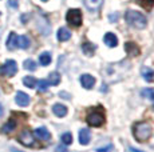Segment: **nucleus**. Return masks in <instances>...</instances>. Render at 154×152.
Wrapping results in <instances>:
<instances>
[{
  "label": "nucleus",
  "instance_id": "nucleus-10",
  "mask_svg": "<svg viewBox=\"0 0 154 152\" xmlns=\"http://www.w3.org/2000/svg\"><path fill=\"white\" fill-rule=\"evenodd\" d=\"M103 42H105V44L107 47L114 48V47L118 45V37H117V35H114L112 32H107V34L103 36Z\"/></svg>",
  "mask_w": 154,
  "mask_h": 152
},
{
  "label": "nucleus",
  "instance_id": "nucleus-12",
  "mask_svg": "<svg viewBox=\"0 0 154 152\" xmlns=\"http://www.w3.org/2000/svg\"><path fill=\"white\" fill-rule=\"evenodd\" d=\"M85 5L90 11H98L100 5L103 4V0H83Z\"/></svg>",
  "mask_w": 154,
  "mask_h": 152
},
{
  "label": "nucleus",
  "instance_id": "nucleus-9",
  "mask_svg": "<svg viewBox=\"0 0 154 152\" xmlns=\"http://www.w3.org/2000/svg\"><path fill=\"white\" fill-rule=\"evenodd\" d=\"M34 135L38 137L39 140H43V142H47V140L51 139V133L48 132L46 127H39L34 131Z\"/></svg>",
  "mask_w": 154,
  "mask_h": 152
},
{
  "label": "nucleus",
  "instance_id": "nucleus-26",
  "mask_svg": "<svg viewBox=\"0 0 154 152\" xmlns=\"http://www.w3.org/2000/svg\"><path fill=\"white\" fill-rule=\"evenodd\" d=\"M23 67H24L26 69H28V71H35V69H36V63L32 59H27L23 63Z\"/></svg>",
  "mask_w": 154,
  "mask_h": 152
},
{
  "label": "nucleus",
  "instance_id": "nucleus-31",
  "mask_svg": "<svg viewBox=\"0 0 154 152\" xmlns=\"http://www.w3.org/2000/svg\"><path fill=\"white\" fill-rule=\"evenodd\" d=\"M56 152H67V150L64 147H59V148H56Z\"/></svg>",
  "mask_w": 154,
  "mask_h": 152
},
{
  "label": "nucleus",
  "instance_id": "nucleus-35",
  "mask_svg": "<svg viewBox=\"0 0 154 152\" xmlns=\"http://www.w3.org/2000/svg\"><path fill=\"white\" fill-rule=\"evenodd\" d=\"M42 1H48V0H42Z\"/></svg>",
  "mask_w": 154,
  "mask_h": 152
},
{
  "label": "nucleus",
  "instance_id": "nucleus-21",
  "mask_svg": "<svg viewBox=\"0 0 154 152\" xmlns=\"http://www.w3.org/2000/svg\"><path fill=\"white\" fill-rule=\"evenodd\" d=\"M29 44H31V42H29V39L27 36H24V35L17 36V47H20L22 49H27Z\"/></svg>",
  "mask_w": 154,
  "mask_h": 152
},
{
  "label": "nucleus",
  "instance_id": "nucleus-13",
  "mask_svg": "<svg viewBox=\"0 0 154 152\" xmlns=\"http://www.w3.org/2000/svg\"><path fill=\"white\" fill-rule=\"evenodd\" d=\"M90 139H91V135H90V131L87 128H82L79 131V143L82 145H86L90 143Z\"/></svg>",
  "mask_w": 154,
  "mask_h": 152
},
{
  "label": "nucleus",
  "instance_id": "nucleus-29",
  "mask_svg": "<svg viewBox=\"0 0 154 152\" xmlns=\"http://www.w3.org/2000/svg\"><path fill=\"white\" fill-rule=\"evenodd\" d=\"M8 5L11 8H17L19 7V0H8Z\"/></svg>",
  "mask_w": 154,
  "mask_h": 152
},
{
  "label": "nucleus",
  "instance_id": "nucleus-20",
  "mask_svg": "<svg viewBox=\"0 0 154 152\" xmlns=\"http://www.w3.org/2000/svg\"><path fill=\"white\" fill-rule=\"evenodd\" d=\"M134 1L146 11H150L154 7V0H134Z\"/></svg>",
  "mask_w": 154,
  "mask_h": 152
},
{
  "label": "nucleus",
  "instance_id": "nucleus-11",
  "mask_svg": "<svg viewBox=\"0 0 154 152\" xmlns=\"http://www.w3.org/2000/svg\"><path fill=\"white\" fill-rule=\"evenodd\" d=\"M125 49H126L129 56L134 57V56H138V55H140V48H138V45L133 42H127L125 44Z\"/></svg>",
  "mask_w": 154,
  "mask_h": 152
},
{
  "label": "nucleus",
  "instance_id": "nucleus-17",
  "mask_svg": "<svg viewBox=\"0 0 154 152\" xmlns=\"http://www.w3.org/2000/svg\"><path fill=\"white\" fill-rule=\"evenodd\" d=\"M16 120L15 119H10L7 123H5L4 125H3V128H2V132L3 133H10V132H12V131L16 128Z\"/></svg>",
  "mask_w": 154,
  "mask_h": 152
},
{
  "label": "nucleus",
  "instance_id": "nucleus-24",
  "mask_svg": "<svg viewBox=\"0 0 154 152\" xmlns=\"http://www.w3.org/2000/svg\"><path fill=\"white\" fill-rule=\"evenodd\" d=\"M39 63L44 67L48 66V64L51 63V54H50V52H43V54L39 56Z\"/></svg>",
  "mask_w": 154,
  "mask_h": 152
},
{
  "label": "nucleus",
  "instance_id": "nucleus-8",
  "mask_svg": "<svg viewBox=\"0 0 154 152\" xmlns=\"http://www.w3.org/2000/svg\"><path fill=\"white\" fill-rule=\"evenodd\" d=\"M29 100H31L29 96L27 95V93L22 92V91H19L16 93V96H15V101H16V104L20 106V107H27L29 104Z\"/></svg>",
  "mask_w": 154,
  "mask_h": 152
},
{
  "label": "nucleus",
  "instance_id": "nucleus-5",
  "mask_svg": "<svg viewBox=\"0 0 154 152\" xmlns=\"http://www.w3.org/2000/svg\"><path fill=\"white\" fill-rule=\"evenodd\" d=\"M17 72V63L15 60H7L3 66H0V75L7 76V77H12Z\"/></svg>",
  "mask_w": 154,
  "mask_h": 152
},
{
  "label": "nucleus",
  "instance_id": "nucleus-25",
  "mask_svg": "<svg viewBox=\"0 0 154 152\" xmlns=\"http://www.w3.org/2000/svg\"><path fill=\"white\" fill-rule=\"evenodd\" d=\"M60 140L64 145H70L71 143H72V135H71V132H64L63 135L60 136Z\"/></svg>",
  "mask_w": 154,
  "mask_h": 152
},
{
  "label": "nucleus",
  "instance_id": "nucleus-19",
  "mask_svg": "<svg viewBox=\"0 0 154 152\" xmlns=\"http://www.w3.org/2000/svg\"><path fill=\"white\" fill-rule=\"evenodd\" d=\"M141 74L146 81H152L154 79V71L152 68H149V67H143V68L141 69Z\"/></svg>",
  "mask_w": 154,
  "mask_h": 152
},
{
  "label": "nucleus",
  "instance_id": "nucleus-7",
  "mask_svg": "<svg viewBox=\"0 0 154 152\" xmlns=\"http://www.w3.org/2000/svg\"><path fill=\"white\" fill-rule=\"evenodd\" d=\"M81 84L82 87L86 89H91L94 87V84H95V77L88 74H85L81 76Z\"/></svg>",
  "mask_w": 154,
  "mask_h": 152
},
{
  "label": "nucleus",
  "instance_id": "nucleus-6",
  "mask_svg": "<svg viewBox=\"0 0 154 152\" xmlns=\"http://www.w3.org/2000/svg\"><path fill=\"white\" fill-rule=\"evenodd\" d=\"M17 140L20 142V144L26 145V147H32L35 144V136L32 135V132L29 130H24L23 132H20Z\"/></svg>",
  "mask_w": 154,
  "mask_h": 152
},
{
  "label": "nucleus",
  "instance_id": "nucleus-36",
  "mask_svg": "<svg viewBox=\"0 0 154 152\" xmlns=\"http://www.w3.org/2000/svg\"><path fill=\"white\" fill-rule=\"evenodd\" d=\"M0 15H2V12H0Z\"/></svg>",
  "mask_w": 154,
  "mask_h": 152
},
{
  "label": "nucleus",
  "instance_id": "nucleus-28",
  "mask_svg": "<svg viewBox=\"0 0 154 152\" xmlns=\"http://www.w3.org/2000/svg\"><path fill=\"white\" fill-rule=\"evenodd\" d=\"M36 86H38V89H39L40 92H46L47 91V88H48V81L47 80H39V81H36Z\"/></svg>",
  "mask_w": 154,
  "mask_h": 152
},
{
  "label": "nucleus",
  "instance_id": "nucleus-22",
  "mask_svg": "<svg viewBox=\"0 0 154 152\" xmlns=\"http://www.w3.org/2000/svg\"><path fill=\"white\" fill-rule=\"evenodd\" d=\"M47 81H48V84H51V86H58V84L60 83V75H59L58 72H51V74L48 75Z\"/></svg>",
  "mask_w": 154,
  "mask_h": 152
},
{
  "label": "nucleus",
  "instance_id": "nucleus-4",
  "mask_svg": "<svg viewBox=\"0 0 154 152\" xmlns=\"http://www.w3.org/2000/svg\"><path fill=\"white\" fill-rule=\"evenodd\" d=\"M66 20H67V23H69L70 25H72V27H76V28L81 27V25H82V20H83L81 10H78V8H74V10L67 11Z\"/></svg>",
  "mask_w": 154,
  "mask_h": 152
},
{
  "label": "nucleus",
  "instance_id": "nucleus-30",
  "mask_svg": "<svg viewBox=\"0 0 154 152\" xmlns=\"http://www.w3.org/2000/svg\"><path fill=\"white\" fill-rule=\"evenodd\" d=\"M112 150V145L111 144H109V145H106V147H103V148H98V152H110Z\"/></svg>",
  "mask_w": 154,
  "mask_h": 152
},
{
  "label": "nucleus",
  "instance_id": "nucleus-23",
  "mask_svg": "<svg viewBox=\"0 0 154 152\" xmlns=\"http://www.w3.org/2000/svg\"><path fill=\"white\" fill-rule=\"evenodd\" d=\"M36 79L34 77V76H24L23 77V84H24L26 87H28V88H34L35 86H36Z\"/></svg>",
  "mask_w": 154,
  "mask_h": 152
},
{
  "label": "nucleus",
  "instance_id": "nucleus-2",
  "mask_svg": "<svg viewBox=\"0 0 154 152\" xmlns=\"http://www.w3.org/2000/svg\"><path fill=\"white\" fill-rule=\"evenodd\" d=\"M125 19L131 27L138 28V30H143L147 24V20H146V17H145L143 13L138 12V11H134V10L127 11L126 15H125Z\"/></svg>",
  "mask_w": 154,
  "mask_h": 152
},
{
  "label": "nucleus",
  "instance_id": "nucleus-1",
  "mask_svg": "<svg viewBox=\"0 0 154 152\" xmlns=\"http://www.w3.org/2000/svg\"><path fill=\"white\" fill-rule=\"evenodd\" d=\"M133 133H134V137L140 143L147 142L153 133V127L147 121H138L133 127Z\"/></svg>",
  "mask_w": 154,
  "mask_h": 152
},
{
  "label": "nucleus",
  "instance_id": "nucleus-3",
  "mask_svg": "<svg viewBox=\"0 0 154 152\" xmlns=\"http://www.w3.org/2000/svg\"><path fill=\"white\" fill-rule=\"evenodd\" d=\"M86 121L91 127H100L105 123V113L100 108H95V110L88 111L87 116H86Z\"/></svg>",
  "mask_w": 154,
  "mask_h": 152
},
{
  "label": "nucleus",
  "instance_id": "nucleus-18",
  "mask_svg": "<svg viewBox=\"0 0 154 152\" xmlns=\"http://www.w3.org/2000/svg\"><path fill=\"white\" fill-rule=\"evenodd\" d=\"M82 51H83V54L87 55V56H93L94 52H95V45H94L93 43L85 42L83 44H82Z\"/></svg>",
  "mask_w": 154,
  "mask_h": 152
},
{
  "label": "nucleus",
  "instance_id": "nucleus-15",
  "mask_svg": "<svg viewBox=\"0 0 154 152\" xmlns=\"http://www.w3.org/2000/svg\"><path fill=\"white\" fill-rule=\"evenodd\" d=\"M5 45H7V48L10 49V51H14V49L17 47V35L15 34V32H11V34H10Z\"/></svg>",
  "mask_w": 154,
  "mask_h": 152
},
{
  "label": "nucleus",
  "instance_id": "nucleus-34",
  "mask_svg": "<svg viewBox=\"0 0 154 152\" xmlns=\"http://www.w3.org/2000/svg\"><path fill=\"white\" fill-rule=\"evenodd\" d=\"M22 22H23V23L27 22V15H23V16H22Z\"/></svg>",
  "mask_w": 154,
  "mask_h": 152
},
{
  "label": "nucleus",
  "instance_id": "nucleus-32",
  "mask_svg": "<svg viewBox=\"0 0 154 152\" xmlns=\"http://www.w3.org/2000/svg\"><path fill=\"white\" fill-rule=\"evenodd\" d=\"M129 151H130V152H142V151H140V150H135V148H133V147H130Z\"/></svg>",
  "mask_w": 154,
  "mask_h": 152
},
{
  "label": "nucleus",
  "instance_id": "nucleus-14",
  "mask_svg": "<svg viewBox=\"0 0 154 152\" xmlns=\"http://www.w3.org/2000/svg\"><path fill=\"white\" fill-rule=\"evenodd\" d=\"M52 112H54L56 116H59V118H64V116L67 115V107L64 106V104L56 103V104H54V107H52Z\"/></svg>",
  "mask_w": 154,
  "mask_h": 152
},
{
  "label": "nucleus",
  "instance_id": "nucleus-33",
  "mask_svg": "<svg viewBox=\"0 0 154 152\" xmlns=\"http://www.w3.org/2000/svg\"><path fill=\"white\" fill-rule=\"evenodd\" d=\"M3 112H4V110H3V106H2V104H0V118H2V116H3Z\"/></svg>",
  "mask_w": 154,
  "mask_h": 152
},
{
  "label": "nucleus",
  "instance_id": "nucleus-27",
  "mask_svg": "<svg viewBox=\"0 0 154 152\" xmlns=\"http://www.w3.org/2000/svg\"><path fill=\"white\" fill-rule=\"evenodd\" d=\"M142 96L147 98L149 100H152L153 103H154V89L153 88H145V89H142Z\"/></svg>",
  "mask_w": 154,
  "mask_h": 152
},
{
  "label": "nucleus",
  "instance_id": "nucleus-16",
  "mask_svg": "<svg viewBox=\"0 0 154 152\" xmlns=\"http://www.w3.org/2000/svg\"><path fill=\"white\" fill-rule=\"evenodd\" d=\"M71 37V32L67 30V28L62 27L58 30V40L59 42H67Z\"/></svg>",
  "mask_w": 154,
  "mask_h": 152
}]
</instances>
